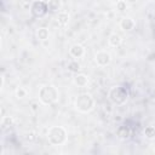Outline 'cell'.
<instances>
[{"label": "cell", "mask_w": 155, "mask_h": 155, "mask_svg": "<svg viewBox=\"0 0 155 155\" xmlns=\"http://www.w3.org/2000/svg\"><path fill=\"white\" fill-rule=\"evenodd\" d=\"M59 98V92L53 85H44L39 90V102L42 105L54 104Z\"/></svg>", "instance_id": "cell-1"}, {"label": "cell", "mask_w": 155, "mask_h": 155, "mask_svg": "<svg viewBox=\"0 0 155 155\" xmlns=\"http://www.w3.org/2000/svg\"><path fill=\"white\" fill-rule=\"evenodd\" d=\"M47 140L51 145H62L67 142V131L62 126H52L47 131Z\"/></svg>", "instance_id": "cell-2"}, {"label": "cell", "mask_w": 155, "mask_h": 155, "mask_svg": "<svg viewBox=\"0 0 155 155\" xmlns=\"http://www.w3.org/2000/svg\"><path fill=\"white\" fill-rule=\"evenodd\" d=\"M108 99L115 105H122L128 99V91L122 86H113L108 92Z\"/></svg>", "instance_id": "cell-3"}, {"label": "cell", "mask_w": 155, "mask_h": 155, "mask_svg": "<svg viewBox=\"0 0 155 155\" xmlns=\"http://www.w3.org/2000/svg\"><path fill=\"white\" fill-rule=\"evenodd\" d=\"M74 107L80 113H90L94 108V99L90 93H80L75 98Z\"/></svg>", "instance_id": "cell-4"}, {"label": "cell", "mask_w": 155, "mask_h": 155, "mask_svg": "<svg viewBox=\"0 0 155 155\" xmlns=\"http://www.w3.org/2000/svg\"><path fill=\"white\" fill-rule=\"evenodd\" d=\"M47 12H48L47 2L42 0H36L30 6V15L35 18H42L44 16L47 15Z\"/></svg>", "instance_id": "cell-5"}, {"label": "cell", "mask_w": 155, "mask_h": 155, "mask_svg": "<svg viewBox=\"0 0 155 155\" xmlns=\"http://www.w3.org/2000/svg\"><path fill=\"white\" fill-rule=\"evenodd\" d=\"M94 62H96L97 65H99V67H107V65H109L110 62H111V56H110V53L107 52V51H99V52H97L96 56H94Z\"/></svg>", "instance_id": "cell-6"}, {"label": "cell", "mask_w": 155, "mask_h": 155, "mask_svg": "<svg viewBox=\"0 0 155 155\" xmlns=\"http://www.w3.org/2000/svg\"><path fill=\"white\" fill-rule=\"evenodd\" d=\"M69 54L73 58H81L85 54V47L80 44H74L69 48Z\"/></svg>", "instance_id": "cell-7"}, {"label": "cell", "mask_w": 155, "mask_h": 155, "mask_svg": "<svg viewBox=\"0 0 155 155\" xmlns=\"http://www.w3.org/2000/svg\"><path fill=\"white\" fill-rule=\"evenodd\" d=\"M136 27V22L131 17H122L120 21V28L124 31H131Z\"/></svg>", "instance_id": "cell-8"}, {"label": "cell", "mask_w": 155, "mask_h": 155, "mask_svg": "<svg viewBox=\"0 0 155 155\" xmlns=\"http://www.w3.org/2000/svg\"><path fill=\"white\" fill-rule=\"evenodd\" d=\"M116 136H117V138H120L122 140H126V139H128L132 136V131H131V128L128 126L121 125L116 130Z\"/></svg>", "instance_id": "cell-9"}, {"label": "cell", "mask_w": 155, "mask_h": 155, "mask_svg": "<svg viewBox=\"0 0 155 155\" xmlns=\"http://www.w3.org/2000/svg\"><path fill=\"white\" fill-rule=\"evenodd\" d=\"M73 80L78 87H85L88 84V76L86 74H82V73H76Z\"/></svg>", "instance_id": "cell-10"}, {"label": "cell", "mask_w": 155, "mask_h": 155, "mask_svg": "<svg viewBox=\"0 0 155 155\" xmlns=\"http://www.w3.org/2000/svg\"><path fill=\"white\" fill-rule=\"evenodd\" d=\"M108 44L111 47H119L122 44V36L120 34H117V33H111L108 36Z\"/></svg>", "instance_id": "cell-11"}, {"label": "cell", "mask_w": 155, "mask_h": 155, "mask_svg": "<svg viewBox=\"0 0 155 155\" xmlns=\"http://www.w3.org/2000/svg\"><path fill=\"white\" fill-rule=\"evenodd\" d=\"M62 0H48L47 1V7H48V12L56 13L59 12V10L62 8Z\"/></svg>", "instance_id": "cell-12"}, {"label": "cell", "mask_w": 155, "mask_h": 155, "mask_svg": "<svg viewBox=\"0 0 155 155\" xmlns=\"http://www.w3.org/2000/svg\"><path fill=\"white\" fill-rule=\"evenodd\" d=\"M57 23L61 27H65L69 23V13L68 12H58V15H57Z\"/></svg>", "instance_id": "cell-13"}, {"label": "cell", "mask_w": 155, "mask_h": 155, "mask_svg": "<svg viewBox=\"0 0 155 155\" xmlns=\"http://www.w3.org/2000/svg\"><path fill=\"white\" fill-rule=\"evenodd\" d=\"M0 126H1V130L2 131H6L7 128L12 127L13 126V119H12V116H2L1 117Z\"/></svg>", "instance_id": "cell-14"}, {"label": "cell", "mask_w": 155, "mask_h": 155, "mask_svg": "<svg viewBox=\"0 0 155 155\" xmlns=\"http://www.w3.org/2000/svg\"><path fill=\"white\" fill-rule=\"evenodd\" d=\"M36 36H38V39H39V40L45 41V40H47V39H48V36H50V31H48V29H47V28L41 27V28H39V29L36 30Z\"/></svg>", "instance_id": "cell-15"}, {"label": "cell", "mask_w": 155, "mask_h": 155, "mask_svg": "<svg viewBox=\"0 0 155 155\" xmlns=\"http://www.w3.org/2000/svg\"><path fill=\"white\" fill-rule=\"evenodd\" d=\"M144 136L148 139H154L155 138V127L154 126H147L144 128Z\"/></svg>", "instance_id": "cell-16"}, {"label": "cell", "mask_w": 155, "mask_h": 155, "mask_svg": "<svg viewBox=\"0 0 155 155\" xmlns=\"http://www.w3.org/2000/svg\"><path fill=\"white\" fill-rule=\"evenodd\" d=\"M68 70H69L70 73L76 74V73H79V70H80V64H79L76 61H71V62L68 63Z\"/></svg>", "instance_id": "cell-17"}, {"label": "cell", "mask_w": 155, "mask_h": 155, "mask_svg": "<svg viewBox=\"0 0 155 155\" xmlns=\"http://www.w3.org/2000/svg\"><path fill=\"white\" fill-rule=\"evenodd\" d=\"M15 94H16V97H17L18 99H22V98L27 97L28 92H27V90L23 88V87H17L16 91H15Z\"/></svg>", "instance_id": "cell-18"}, {"label": "cell", "mask_w": 155, "mask_h": 155, "mask_svg": "<svg viewBox=\"0 0 155 155\" xmlns=\"http://www.w3.org/2000/svg\"><path fill=\"white\" fill-rule=\"evenodd\" d=\"M116 10H117L119 12H125V11L127 10V4H126V1L119 0V1L116 2Z\"/></svg>", "instance_id": "cell-19"}, {"label": "cell", "mask_w": 155, "mask_h": 155, "mask_svg": "<svg viewBox=\"0 0 155 155\" xmlns=\"http://www.w3.org/2000/svg\"><path fill=\"white\" fill-rule=\"evenodd\" d=\"M4 84H5V76L1 75V87H4Z\"/></svg>", "instance_id": "cell-20"}, {"label": "cell", "mask_w": 155, "mask_h": 155, "mask_svg": "<svg viewBox=\"0 0 155 155\" xmlns=\"http://www.w3.org/2000/svg\"><path fill=\"white\" fill-rule=\"evenodd\" d=\"M153 21H154V22H155V11H154V12H153Z\"/></svg>", "instance_id": "cell-21"}]
</instances>
